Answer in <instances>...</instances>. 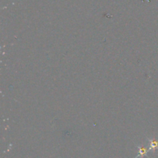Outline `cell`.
I'll return each mask as SVG.
<instances>
[{
  "mask_svg": "<svg viewBox=\"0 0 158 158\" xmlns=\"http://www.w3.org/2000/svg\"><path fill=\"white\" fill-rule=\"evenodd\" d=\"M138 148H139V154H138V156H137V157H136V158L143 157V156L147 154L146 148H141V147H138Z\"/></svg>",
  "mask_w": 158,
  "mask_h": 158,
  "instance_id": "1",
  "label": "cell"
},
{
  "mask_svg": "<svg viewBox=\"0 0 158 158\" xmlns=\"http://www.w3.org/2000/svg\"><path fill=\"white\" fill-rule=\"evenodd\" d=\"M158 148V142L156 141V140H152L151 142V147H150V151L151 150H155Z\"/></svg>",
  "mask_w": 158,
  "mask_h": 158,
  "instance_id": "2",
  "label": "cell"
}]
</instances>
